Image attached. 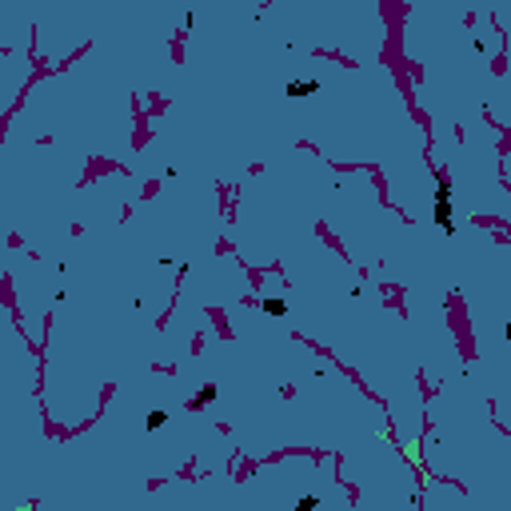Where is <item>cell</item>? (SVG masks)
I'll return each mask as SVG.
<instances>
[{
  "label": "cell",
  "instance_id": "1",
  "mask_svg": "<svg viewBox=\"0 0 511 511\" xmlns=\"http://www.w3.org/2000/svg\"><path fill=\"white\" fill-rule=\"evenodd\" d=\"M436 224L451 232V196H447V184H440V200H436Z\"/></svg>",
  "mask_w": 511,
  "mask_h": 511
},
{
  "label": "cell",
  "instance_id": "2",
  "mask_svg": "<svg viewBox=\"0 0 511 511\" xmlns=\"http://www.w3.org/2000/svg\"><path fill=\"white\" fill-rule=\"evenodd\" d=\"M320 84L316 80H296V84H288V96H308V92H316Z\"/></svg>",
  "mask_w": 511,
  "mask_h": 511
},
{
  "label": "cell",
  "instance_id": "3",
  "mask_svg": "<svg viewBox=\"0 0 511 511\" xmlns=\"http://www.w3.org/2000/svg\"><path fill=\"white\" fill-rule=\"evenodd\" d=\"M164 419H168L164 412H152V416H148V431H156V427H164Z\"/></svg>",
  "mask_w": 511,
  "mask_h": 511
},
{
  "label": "cell",
  "instance_id": "4",
  "mask_svg": "<svg viewBox=\"0 0 511 511\" xmlns=\"http://www.w3.org/2000/svg\"><path fill=\"white\" fill-rule=\"evenodd\" d=\"M264 312H272V316H284V303H279V300H268V303H264Z\"/></svg>",
  "mask_w": 511,
  "mask_h": 511
}]
</instances>
